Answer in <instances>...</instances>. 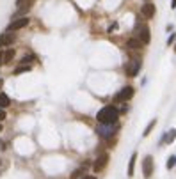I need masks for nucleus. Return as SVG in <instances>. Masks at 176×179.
<instances>
[{
  "instance_id": "obj_1",
  "label": "nucleus",
  "mask_w": 176,
  "mask_h": 179,
  "mask_svg": "<svg viewBox=\"0 0 176 179\" xmlns=\"http://www.w3.org/2000/svg\"><path fill=\"white\" fill-rule=\"evenodd\" d=\"M117 117H119L117 108H116L114 105H107L98 112L96 119H98L100 124H116V122H117Z\"/></svg>"
},
{
  "instance_id": "obj_2",
  "label": "nucleus",
  "mask_w": 176,
  "mask_h": 179,
  "mask_svg": "<svg viewBox=\"0 0 176 179\" xmlns=\"http://www.w3.org/2000/svg\"><path fill=\"white\" fill-rule=\"evenodd\" d=\"M135 34H137V39L142 43V44H148V43L151 41V32H149V27L146 23L135 25Z\"/></svg>"
},
{
  "instance_id": "obj_3",
  "label": "nucleus",
  "mask_w": 176,
  "mask_h": 179,
  "mask_svg": "<svg viewBox=\"0 0 176 179\" xmlns=\"http://www.w3.org/2000/svg\"><path fill=\"white\" fill-rule=\"evenodd\" d=\"M135 94V89L134 87H130V85H126V87H123L119 92H116L114 96V103L117 105V103H123V101H128V99H132Z\"/></svg>"
},
{
  "instance_id": "obj_4",
  "label": "nucleus",
  "mask_w": 176,
  "mask_h": 179,
  "mask_svg": "<svg viewBox=\"0 0 176 179\" xmlns=\"http://www.w3.org/2000/svg\"><path fill=\"white\" fill-rule=\"evenodd\" d=\"M153 170H155V165H153V156L151 154H146L144 161H142V174H144L146 179H149L153 176Z\"/></svg>"
},
{
  "instance_id": "obj_5",
  "label": "nucleus",
  "mask_w": 176,
  "mask_h": 179,
  "mask_svg": "<svg viewBox=\"0 0 176 179\" xmlns=\"http://www.w3.org/2000/svg\"><path fill=\"white\" fill-rule=\"evenodd\" d=\"M98 131H100L102 137L110 138L112 135H116V131H117V124H100Z\"/></svg>"
},
{
  "instance_id": "obj_6",
  "label": "nucleus",
  "mask_w": 176,
  "mask_h": 179,
  "mask_svg": "<svg viewBox=\"0 0 176 179\" xmlns=\"http://www.w3.org/2000/svg\"><path fill=\"white\" fill-rule=\"evenodd\" d=\"M29 18L27 16H23V18H20V20H13L9 23V27H7V30L9 32H14V30H20V29H23V27H27L29 25Z\"/></svg>"
},
{
  "instance_id": "obj_7",
  "label": "nucleus",
  "mask_w": 176,
  "mask_h": 179,
  "mask_svg": "<svg viewBox=\"0 0 176 179\" xmlns=\"http://www.w3.org/2000/svg\"><path fill=\"white\" fill-rule=\"evenodd\" d=\"M107 163H109V154H107V153H103V154H100V156H98V160L94 161L93 170H94V172H102V170L107 167Z\"/></svg>"
},
{
  "instance_id": "obj_8",
  "label": "nucleus",
  "mask_w": 176,
  "mask_h": 179,
  "mask_svg": "<svg viewBox=\"0 0 176 179\" xmlns=\"http://www.w3.org/2000/svg\"><path fill=\"white\" fill-rule=\"evenodd\" d=\"M139 71H141V60H130L126 66V76L134 78V76H137Z\"/></svg>"
},
{
  "instance_id": "obj_9",
  "label": "nucleus",
  "mask_w": 176,
  "mask_h": 179,
  "mask_svg": "<svg viewBox=\"0 0 176 179\" xmlns=\"http://www.w3.org/2000/svg\"><path fill=\"white\" fill-rule=\"evenodd\" d=\"M16 41V34H13V32H5V34H2L0 36V48H4V46H9L13 43Z\"/></svg>"
},
{
  "instance_id": "obj_10",
  "label": "nucleus",
  "mask_w": 176,
  "mask_h": 179,
  "mask_svg": "<svg viewBox=\"0 0 176 179\" xmlns=\"http://www.w3.org/2000/svg\"><path fill=\"white\" fill-rule=\"evenodd\" d=\"M34 2H36V0H16V5H18V12H16V16H18V14H23V12H27V11L32 7Z\"/></svg>"
},
{
  "instance_id": "obj_11",
  "label": "nucleus",
  "mask_w": 176,
  "mask_h": 179,
  "mask_svg": "<svg viewBox=\"0 0 176 179\" xmlns=\"http://www.w3.org/2000/svg\"><path fill=\"white\" fill-rule=\"evenodd\" d=\"M141 12H142V16H144V18L151 20V18L155 16V5H153L151 2H146L144 5H142V9H141Z\"/></svg>"
},
{
  "instance_id": "obj_12",
  "label": "nucleus",
  "mask_w": 176,
  "mask_h": 179,
  "mask_svg": "<svg viewBox=\"0 0 176 179\" xmlns=\"http://www.w3.org/2000/svg\"><path fill=\"white\" fill-rule=\"evenodd\" d=\"M141 46H142V43L139 41V39L130 37V39L126 41V48H128V50H141Z\"/></svg>"
},
{
  "instance_id": "obj_13",
  "label": "nucleus",
  "mask_w": 176,
  "mask_h": 179,
  "mask_svg": "<svg viewBox=\"0 0 176 179\" xmlns=\"http://www.w3.org/2000/svg\"><path fill=\"white\" fill-rule=\"evenodd\" d=\"M135 161H137V153H134L130 156V161H128V177H134V170H135Z\"/></svg>"
},
{
  "instance_id": "obj_14",
  "label": "nucleus",
  "mask_w": 176,
  "mask_h": 179,
  "mask_svg": "<svg viewBox=\"0 0 176 179\" xmlns=\"http://www.w3.org/2000/svg\"><path fill=\"white\" fill-rule=\"evenodd\" d=\"M174 137H176V129H169L166 137H162V140H160V144H171V142L174 140Z\"/></svg>"
},
{
  "instance_id": "obj_15",
  "label": "nucleus",
  "mask_w": 176,
  "mask_h": 179,
  "mask_svg": "<svg viewBox=\"0 0 176 179\" xmlns=\"http://www.w3.org/2000/svg\"><path fill=\"white\" fill-rule=\"evenodd\" d=\"M13 59H14V50H13V48L5 50V52H4V64H11Z\"/></svg>"
},
{
  "instance_id": "obj_16",
  "label": "nucleus",
  "mask_w": 176,
  "mask_h": 179,
  "mask_svg": "<svg viewBox=\"0 0 176 179\" xmlns=\"http://www.w3.org/2000/svg\"><path fill=\"white\" fill-rule=\"evenodd\" d=\"M11 105V99L7 94H4V92H0V108H5V106Z\"/></svg>"
},
{
  "instance_id": "obj_17",
  "label": "nucleus",
  "mask_w": 176,
  "mask_h": 179,
  "mask_svg": "<svg viewBox=\"0 0 176 179\" xmlns=\"http://www.w3.org/2000/svg\"><path fill=\"white\" fill-rule=\"evenodd\" d=\"M155 124H156V119H153V121H151V122H149V124H148V126H146L144 133H142V137H148V135H149V133H151V129H153V128H155Z\"/></svg>"
},
{
  "instance_id": "obj_18",
  "label": "nucleus",
  "mask_w": 176,
  "mask_h": 179,
  "mask_svg": "<svg viewBox=\"0 0 176 179\" xmlns=\"http://www.w3.org/2000/svg\"><path fill=\"white\" fill-rule=\"evenodd\" d=\"M25 71H31V66H18L14 69V74H20V73H25Z\"/></svg>"
},
{
  "instance_id": "obj_19",
  "label": "nucleus",
  "mask_w": 176,
  "mask_h": 179,
  "mask_svg": "<svg viewBox=\"0 0 176 179\" xmlns=\"http://www.w3.org/2000/svg\"><path fill=\"white\" fill-rule=\"evenodd\" d=\"M32 60H34V55H27V57H23V59H21L20 62L23 64V66H29V64H31Z\"/></svg>"
},
{
  "instance_id": "obj_20",
  "label": "nucleus",
  "mask_w": 176,
  "mask_h": 179,
  "mask_svg": "<svg viewBox=\"0 0 176 179\" xmlns=\"http://www.w3.org/2000/svg\"><path fill=\"white\" fill-rule=\"evenodd\" d=\"M174 163H176V156H169V160H167V169L171 170L174 167Z\"/></svg>"
},
{
  "instance_id": "obj_21",
  "label": "nucleus",
  "mask_w": 176,
  "mask_h": 179,
  "mask_svg": "<svg viewBox=\"0 0 176 179\" xmlns=\"http://www.w3.org/2000/svg\"><path fill=\"white\" fill-rule=\"evenodd\" d=\"M80 176H82V169H77V170H73V172H71V176H70V177H71V179H78Z\"/></svg>"
},
{
  "instance_id": "obj_22",
  "label": "nucleus",
  "mask_w": 176,
  "mask_h": 179,
  "mask_svg": "<svg viewBox=\"0 0 176 179\" xmlns=\"http://www.w3.org/2000/svg\"><path fill=\"white\" fill-rule=\"evenodd\" d=\"M4 119H7V115H5V110H4V108H0V121H4Z\"/></svg>"
},
{
  "instance_id": "obj_23",
  "label": "nucleus",
  "mask_w": 176,
  "mask_h": 179,
  "mask_svg": "<svg viewBox=\"0 0 176 179\" xmlns=\"http://www.w3.org/2000/svg\"><path fill=\"white\" fill-rule=\"evenodd\" d=\"M174 39H176V34H173V36L167 39V44H173V43H174Z\"/></svg>"
},
{
  "instance_id": "obj_24",
  "label": "nucleus",
  "mask_w": 176,
  "mask_h": 179,
  "mask_svg": "<svg viewBox=\"0 0 176 179\" xmlns=\"http://www.w3.org/2000/svg\"><path fill=\"white\" fill-rule=\"evenodd\" d=\"M171 7H173V9H176V0H171Z\"/></svg>"
},
{
  "instance_id": "obj_25",
  "label": "nucleus",
  "mask_w": 176,
  "mask_h": 179,
  "mask_svg": "<svg viewBox=\"0 0 176 179\" xmlns=\"http://www.w3.org/2000/svg\"><path fill=\"white\" fill-rule=\"evenodd\" d=\"M0 64H4V53L0 52Z\"/></svg>"
},
{
  "instance_id": "obj_26",
  "label": "nucleus",
  "mask_w": 176,
  "mask_h": 179,
  "mask_svg": "<svg viewBox=\"0 0 176 179\" xmlns=\"http://www.w3.org/2000/svg\"><path fill=\"white\" fill-rule=\"evenodd\" d=\"M84 179H96V177H94V176H85Z\"/></svg>"
},
{
  "instance_id": "obj_27",
  "label": "nucleus",
  "mask_w": 176,
  "mask_h": 179,
  "mask_svg": "<svg viewBox=\"0 0 176 179\" xmlns=\"http://www.w3.org/2000/svg\"><path fill=\"white\" fill-rule=\"evenodd\" d=\"M2 85H4V80H2V78H0V89H2Z\"/></svg>"
},
{
  "instance_id": "obj_28",
  "label": "nucleus",
  "mask_w": 176,
  "mask_h": 179,
  "mask_svg": "<svg viewBox=\"0 0 176 179\" xmlns=\"http://www.w3.org/2000/svg\"><path fill=\"white\" fill-rule=\"evenodd\" d=\"M0 131H2V124H0Z\"/></svg>"
},
{
  "instance_id": "obj_29",
  "label": "nucleus",
  "mask_w": 176,
  "mask_h": 179,
  "mask_svg": "<svg viewBox=\"0 0 176 179\" xmlns=\"http://www.w3.org/2000/svg\"><path fill=\"white\" fill-rule=\"evenodd\" d=\"M174 52H176V46H174Z\"/></svg>"
}]
</instances>
